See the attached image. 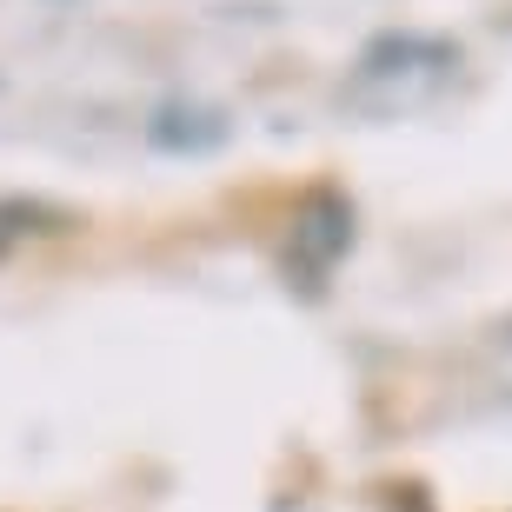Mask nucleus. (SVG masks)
Instances as JSON below:
<instances>
[{"instance_id": "nucleus-1", "label": "nucleus", "mask_w": 512, "mask_h": 512, "mask_svg": "<svg viewBox=\"0 0 512 512\" xmlns=\"http://www.w3.org/2000/svg\"><path fill=\"white\" fill-rule=\"evenodd\" d=\"M346 240H353V207L340 193H306L300 213H293V247L313 266H326L333 253H346Z\"/></svg>"}]
</instances>
